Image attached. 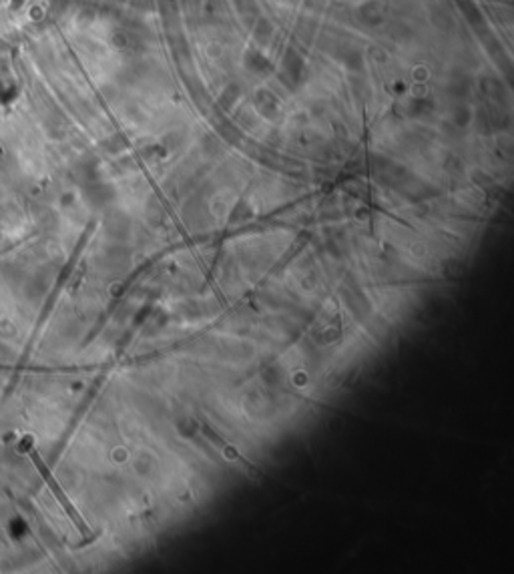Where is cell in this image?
I'll return each instance as SVG.
<instances>
[{"label":"cell","instance_id":"1","mask_svg":"<svg viewBox=\"0 0 514 574\" xmlns=\"http://www.w3.org/2000/svg\"><path fill=\"white\" fill-rule=\"evenodd\" d=\"M20 448H23V450H27L28 458L32 460V464L37 466L39 474L42 476V478H44L47 486L51 488V492H53L54 498H56V502H59V504L63 506V510H65L66 514H68V518H71V520H73V524L77 526V530H79L80 535L85 536V538H89V536L92 535L91 528H89V524L85 522V518H82V516L79 514V510L73 506V502L68 500V496H66L65 492H63V488H61V486H59V482L54 480V476L51 474V470H49V466L44 464V460L40 458L39 452H37V450L32 448L30 440H28V438H27V440H23V442H20Z\"/></svg>","mask_w":514,"mask_h":574}]
</instances>
